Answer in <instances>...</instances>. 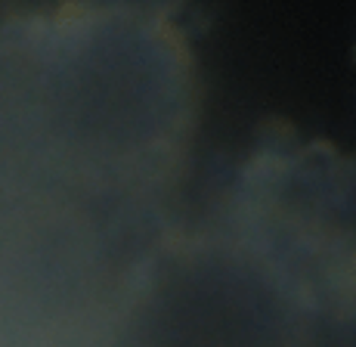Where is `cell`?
<instances>
[{
  "instance_id": "1",
  "label": "cell",
  "mask_w": 356,
  "mask_h": 347,
  "mask_svg": "<svg viewBox=\"0 0 356 347\" xmlns=\"http://www.w3.org/2000/svg\"><path fill=\"white\" fill-rule=\"evenodd\" d=\"M78 3L90 13H99V16L168 29V25L186 10L189 0H78Z\"/></svg>"
},
{
  "instance_id": "2",
  "label": "cell",
  "mask_w": 356,
  "mask_h": 347,
  "mask_svg": "<svg viewBox=\"0 0 356 347\" xmlns=\"http://www.w3.org/2000/svg\"><path fill=\"white\" fill-rule=\"evenodd\" d=\"M353 59H356V50H353Z\"/></svg>"
}]
</instances>
